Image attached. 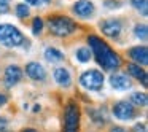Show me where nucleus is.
<instances>
[{"label": "nucleus", "instance_id": "obj_1", "mask_svg": "<svg viewBox=\"0 0 148 132\" xmlns=\"http://www.w3.org/2000/svg\"><path fill=\"white\" fill-rule=\"evenodd\" d=\"M88 43H89L99 65H102V68H105V70H115V68H118L121 65L119 56L103 40H100L99 37H96V35L88 37Z\"/></svg>", "mask_w": 148, "mask_h": 132}, {"label": "nucleus", "instance_id": "obj_2", "mask_svg": "<svg viewBox=\"0 0 148 132\" xmlns=\"http://www.w3.org/2000/svg\"><path fill=\"white\" fill-rule=\"evenodd\" d=\"M26 42L24 35L19 32V29L11 24H0V43H3L5 46H19Z\"/></svg>", "mask_w": 148, "mask_h": 132}, {"label": "nucleus", "instance_id": "obj_3", "mask_svg": "<svg viewBox=\"0 0 148 132\" xmlns=\"http://www.w3.org/2000/svg\"><path fill=\"white\" fill-rule=\"evenodd\" d=\"M48 26H49V30L58 37L70 35V34L77 29L75 23L67 16H53V18H49Z\"/></svg>", "mask_w": 148, "mask_h": 132}, {"label": "nucleus", "instance_id": "obj_4", "mask_svg": "<svg viewBox=\"0 0 148 132\" xmlns=\"http://www.w3.org/2000/svg\"><path fill=\"white\" fill-rule=\"evenodd\" d=\"M80 83L83 88L89 91H97L103 84V75L99 70H88L80 77Z\"/></svg>", "mask_w": 148, "mask_h": 132}, {"label": "nucleus", "instance_id": "obj_5", "mask_svg": "<svg viewBox=\"0 0 148 132\" xmlns=\"http://www.w3.org/2000/svg\"><path fill=\"white\" fill-rule=\"evenodd\" d=\"M80 122V110L75 102H69L65 108V131H77Z\"/></svg>", "mask_w": 148, "mask_h": 132}, {"label": "nucleus", "instance_id": "obj_6", "mask_svg": "<svg viewBox=\"0 0 148 132\" xmlns=\"http://www.w3.org/2000/svg\"><path fill=\"white\" fill-rule=\"evenodd\" d=\"M113 113L119 119H132L134 118V108L129 102H118L113 105Z\"/></svg>", "mask_w": 148, "mask_h": 132}, {"label": "nucleus", "instance_id": "obj_7", "mask_svg": "<svg viewBox=\"0 0 148 132\" xmlns=\"http://www.w3.org/2000/svg\"><path fill=\"white\" fill-rule=\"evenodd\" d=\"M100 29L105 34L107 37H112V38H116V37L121 34V23L118 19H107L100 24Z\"/></svg>", "mask_w": 148, "mask_h": 132}, {"label": "nucleus", "instance_id": "obj_8", "mask_svg": "<svg viewBox=\"0 0 148 132\" xmlns=\"http://www.w3.org/2000/svg\"><path fill=\"white\" fill-rule=\"evenodd\" d=\"M129 57L138 65H147L148 64V49L147 46H135L129 49Z\"/></svg>", "mask_w": 148, "mask_h": 132}, {"label": "nucleus", "instance_id": "obj_9", "mask_svg": "<svg viewBox=\"0 0 148 132\" xmlns=\"http://www.w3.org/2000/svg\"><path fill=\"white\" fill-rule=\"evenodd\" d=\"M73 11H75V14H78L81 18H88L94 13V5L89 0H78L77 3L73 5Z\"/></svg>", "mask_w": 148, "mask_h": 132}, {"label": "nucleus", "instance_id": "obj_10", "mask_svg": "<svg viewBox=\"0 0 148 132\" xmlns=\"http://www.w3.org/2000/svg\"><path fill=\"white\" fill-rule=\"evenodd\" d=\"M26 73L29 75L32 80H37V81L45 80V77H46L45 68H43L38 62H29V64L26 65Z\"/></svg>", "mask_w": 148, "mask_h": 132}, {"label": "nucleus", "instance_id": "obj_11", "mask_svg": "<svg viewBox=\"0 0 148 132\" xmlns=\"http://www.w3.org/2000/svg\"><path fill=\"white\" fill-rule=\"evenodd\" d=\"M21 77H23V70H21L18 65H10V67H7V70H5V83H7V86L16 84L18 81L21 80Z\"/></svg>", "mask_w": 148, "mask_h": 132}, {"label": "nucleus", "instance_id": "obj_12", "mask_svg": "<svg viewBox=\"0 0 148 132\" xmlns=\"http://www.w3.org/2000/svg\"><path fill=\"white\" fill-rule=\"evenodd\" d=\"M110 83L115 89L118 91H126L131 88V80H129L126 75H121V73H115L110 77Z\"/></svg>", "mask_w": 148, "mask_h": 132}, {"label": "nucleus", "instance_id": "obj_13", "mask_svg": "<svg viewBox=\"0 0 148 132\" xmlns=\"http://www.w3.org/2000/svg\"><path fill=\"white\" fill-rule=\"evenodd\" d=\"M54 78H56V81H58L61 86H64V88H69V86H70V83H72L70 73H69V70H67V68H64V67L56 68V70H54Z\"/></svg>", "mask_w": 148, "mask_h": 132}, {"label": "nucleus", "instance_id": "obj_14", "mask_svg": "<svg viewBox=\"0 0 148 132\" xmlns=\"http://www.w3.org/2000/svg\"><path fill=\"white\" fill-rule=\"evenodd\" d=\"M127 72L132 75V77H135L137 80L142 81V84L143 86H147L148 84V78H147V72L143 70V68L140 67V65H135V64H129L127 65Z\"/></svg>", "mask_w": 148, "mask_h": 132}, {"label": "nucleus", "instance_id": "obj_15", "mask_svg": "<svg viewBox=\"0 0 148 132\" xmlns=\"http://www.w3.org/2000/svg\"><path fill=\"white\" fill-rule=\"evenodd\" d=\"M45 57L48 59L49 62H59V61H62L64 54L56 48H46L45 49Z\"/></svg>", "mask_w": 148, "mask_h": 132}, {"label": "nucleus", "instance_id": "obj_16", "mask_svg": "<svg viewBox=\"0 0 148 132\" xmlns=\"http://www.w3.org/2000/svg\"><path fill=\"white\" fill-rule=\"evenodd\" d=\"M131 102L135 103V105L145 107V105H147V102H148L147 94H145V92H134V94L131 96Z\"/></svg>", "mask_w": 148, "mask_h": 132}, {"label": "nucleus", "instance_id": "obj_17", "mask_svg": "<svg viewBox=\"0 0 148 132\" xmlns=\"http://www.w3.org/2000/svg\"><path fill=\"white\" fill-rule=\"evenodd\" d=\"M77 59L80 62H88L91 59V51L89 48H80L77 49Z\"/></svg>", "mask_w": 148, "mask_h": 132}, {"label": "nucleus", "instance_id": "obj_18", "mask_svg": "<svg viewBox=\"0 0 148 132\" xmlns=\"http://www.w3.org/2000/svg\"><path fill=\"white\" fill-rule=\"evenodd\" d=\"M134 32H135V37H137V38L147 40L148 29H147V26H145V24H137V26H135V29H134Z\"/></svg>", "mask_w": 148, "mask_h": 132}, {"label": "nucleus", "instance_id": "obj_19", "mask_svg": "<svg viewBox=\"0 0 148 132\" xmlns=\"http://www.w3.org/2000/svg\"><path fill=\"white\" fill-rule=\"evenodd\" d=\"M29 13H30V10H29V7H27L26 3H19L16 7V14L19 18H26V16H29Z\"/></svg>", "mask_w": 148, "mask_h": 132}, {"label": "nucleus", "instance_id": "obj_20", "mask_svg": "<svg viewBox=\"0 0 148 132\" xmlns=\"http://www.w3.org/2000/svg\"><path fill=\"white\" fill-rule=\"evenodd\" d=\"M42 30H43V19L42 18H35L34 23H32V32L35 34V35H38Z\"/></svg>", "mask_w": 148, "mask_h": 132}, {"label": "nucleus", "instance_id": "obj_21", "mask_svg": "<svg viewBox=\"0 0 148 132\" xmlns=\"http://www.w3.org/2000/svg\"><path fill=\"white\" fill-rule=\"evenodd\" d=\"M131 2H132V5H134L135 8H138V10L142 8L143 14H147V0H131Z\"/></svg>", "mask_w": 148, "mask_h": 132}, {"label": "nucleus", "instance_id": "obj_22", "mask_svg": "<svg viewBox=\"0 0 148 132\" xmlns=\"http://www.w3.org/2000/svg\"><path fill=\"white\" fill-rule=\"evenodd\" d=\"M10 10V0H0V13H8Z\"/></svg>", "mask_w": 148, "mask_h": 132}, {"label": "nucleus", "instance_id": "obj_23", "mask_svg": "<svg viewBox=\"0 0 148 132\" xmlns=\"http://www.w3.org/2000/svg\"><path fill=\"white\" fill-rule=\"evenodd\" d=\"M26 3H29V5H38V7H42V5L49 3V0H26Z\"/></svg>", "mask_w": 148, "mask_h": 132}, {"label": "nucleus", "instance_id": "obj_24", "mask_svg": "<svg viewBox=\"0 0 148 132\" xmlns=\"http://www.w3.org/2000/svg\"><path fill=\"white\" fill-rule=\"evenodd\" d=\"M134 132H147V126L145 124H135L134 126Z\"/></svg>", "mask_w": 148, "mask_h": 132}, {"label": "nucleus", "instance_id": "obj_25", "mask_svg": "<svg viewBox=\"0 0 148 132\" xmlns=\"http://www.w3.org/2000/svg\"><path fill=\"white\" fill-rule=\"evenodd\" d=\"M7 129V119L5 118H0V132H3Z\"/></svg>", "mask_w": 148, "mask_h": 132}, {"label": "nucleus", "instance_id": "obj_26", "mask_svg": "<svg viewBox=\"0 0 148 132\" xmlns=\"http://www.w3.org/2000/svg\"><path fill=\"white\" fill-rule=\"evenodd\" d=\"M110 132H127V131H126V129H123V127H113Z\"/></svg>", "mask_w": 148, "mask_h": 132}, {"label": "nucleus", "instance_id": "obj_27", "mask_svg": "<svg viewBox=\"0 0 148 132\" xmlns=\"http://www.w3.org/2000/svg\"><path fill=\"white\" fill-rule=\"evenodd\" d=\"M3 103H7V97L3 94H0V105H3Z\"/></svg>", "mask_w": 148, "mask_h": 132}, {"label": "nucleus", "instance_id": "obj_28", "mask_svg": "<svg viewBox=\"0 0 148 132\" xmlns=\"http://www.w3.org/2000/svg\"><path fill=\"white\" fill-rule=\"evenodd\" d=\"M24 132H37V131H35V129H26Z\"/></svg>", "mask_w": 148, "mask_h": 132}, {"label": "nucleus", "instance_id": "obj_29", "mask_svg": "<svg viewBox=\"0 0 148 132\" xmlns=\"http://www.w3.org/2000/svg\"><path fill=\"white\" fill-rule=\"evenodd\" d=\"M65 132H77V131H65Z\"/></svg>", "mask_w": 148, "mask_h": 132}]
</instances>
